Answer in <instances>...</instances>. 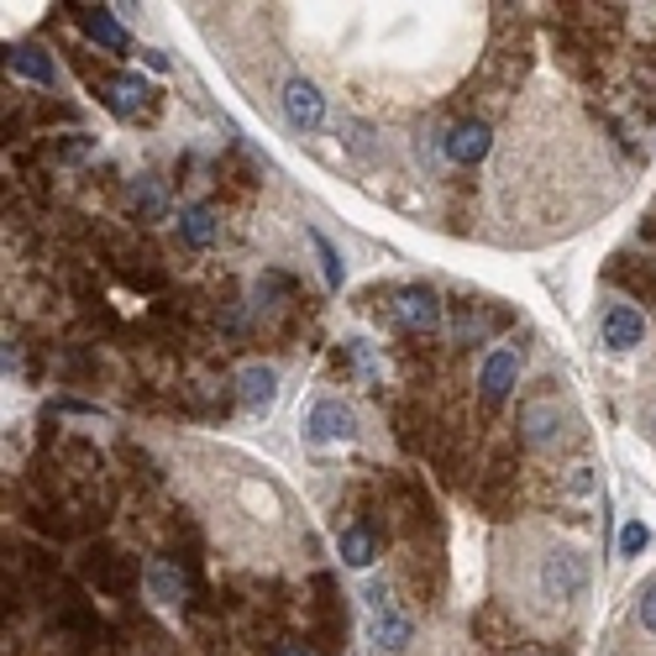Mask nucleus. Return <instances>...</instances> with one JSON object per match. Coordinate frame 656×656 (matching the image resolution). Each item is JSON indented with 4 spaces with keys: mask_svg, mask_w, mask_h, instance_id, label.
<instances>
[{
    "mask_svg": "<svg viewBox=\"0 0 656 656\" xmlns=\"http://www.w3.org/2000/svg\"><path fill=\"white\" fill-rule=\"evenodd\" d=\"M505 557V572L515 578V598L509 609H520L525 620H557V615H572L583 594H589V557L578 546H562V541H541L536 557H515V552H499Z\"/></svg>",
    "mask_w": 656,
    "mask_h": 656,
    "instance_id": "obj_1",
    "label": "nucleus"
},
{
    "mask_svg": "<svg viewBox=\"0 0 656 656\" xmlns=\"http://www.w3.org/2000/svg\"><path fill=\"white\" fill-rule=\"evenodd\" d=\"M362 620H368V641L384 656H399L410 646V635H416V620H410L405 598L394 594L384 578H373V583L362 589Z\"/></svg>",
    "mask_w": 656,
    "mask_h": 656,
    "instance_id": "obj_2",
    "label": "nucleus"
},
{
    "mask_svg": "<svg viewBox=\"0 0 656 656\" xmlns=\"http://www.w3.org/2000/svg\"><path fill=\"white\" fill-rule=\"evenodd\" d=\"M578 431V416L567 410V399L557 394V384H541V394H531L520 405V436L541 451H557L562 442H572Z\"/></svg>",
    "mask_w": 656,
    "mask_h": 656,
    "instance_id": "obj_3",
    "label": "nucleus"
},
{
    "mask_svg": "<svg viewBox=\"0 0 656 656\" xmlns=\"http://www.w3.org/2000/svg\"><path fill=\"white\" fill-rule=\"evenodd\" d=\"M85 578H90L100 594L126 598L132 589H137V562L121 557V552H111V546H95L90 557H85Z\"/></svg>",
    "mask_w": 656,
    "mask_h": 656,
    "instance_id": "obj_4",
    "label": "nucleus"
},
{
    "mask_svg": "<svg viewBox=\"0 0 656 656\" xmlns=\"http://www.w3.org/2000/svg\"><path fill=\"white\" fill-rule=\"evenodd\" d=\"M598 336H604L609 352H635V347L646 342V315H641L630 299H615V305H604V315H598Z\"/></svg>",
    "mask_w": 656,
    "mask_h": 656,
    "instance_id": "obj_5",
    "label": "nucleus"
},
{
    "mask_svg": "<svg viewBox=\"0 0 656 656\" xmlns=\"http://www.w3.org/2000/svg\"><path fill=\"white\" fill-rule=\"evenodd\" d=\"M394 321L405 331H436V321H442V299H436V289H425V284L399 289V295H394Z\"/></svg>",
    "mask_w": 656,
    "mask_h": 656,
    "instance_id": "obj_6",
    "label": "nucleus"
},
{
    "mask_svg": "<svg viewBox=\"0 0 656 656\" xmlns=\"http://www.w3.org/2000/svg\"><path fill=\"white\" fill-rule=\"evenodd\" d=\"M515 379H520V352L515 347H494L483 373H478V388H483V405H499L515 394Z\"/></svg>",
    "mask_w": 656,
    "mask_h": 656,
    "instance_id": "obj_7",
    "label": "nucleus"
},
{
    "mask_svg": "<svg viewBox=\"0 0 656 656\" xmlns=\"http://www.w3.org/2000/svg\"><path fill=\"white\" fill-rule=\"evenodd\" d=\"M305 436L310 442H352L358 436V416L342 405V399H326L305 416Z\"/></svg>",
    "mask_w": 656,
    "mask_h": 656,
    "instance_id": "obj_8",
    "label": "nucleus"
},
{
    "mask_svg": "<svg viewBox=\"0 0 656 656\" xmlns=\"http://www.w3.org/2000/svg\"><path fill=\"white\" fill-rule=\"evenodd\" d=\"M284 116L295 121L299 132H315L326 121V100H321V90L310 79H289L284 85Z\"/></svg>",
    "mask_w": 656,
    "mask_h": 656,
    "instance_id": "obj_9",
    "label": "nucleus"
},
{
    "mask_svg": "<svg viewBox=\"0 0 656 656\" xmlns=\"http://www.w3.org/2000/svg\"><path fill=\"white\" fill-rule=\"evenodd\" d=\"M69 11H74V22L85 27V37H95L100 48H111V53H126V48H132L111 11H100V5H69Z\"/></svg>",
    "mask_w": 656,
    "mask_h": 656,
    "instance_id": "obj_10",
    "label": "nucleus"
},
{
    "mask_svg": "<svg viewBox=\"0 0 656 656\" xmlns=\"http://www.w3.org/2000/svg\"><path fill=\"white\" fill-rule=\"evenodd\" d=\"M273 388H279V373L263 368V362H252V368H242L237 373V394H242V410H269L273 405Z\"/></svg>",
    "mask_w": 656,
    "mask_h": 656,
    "instance_id": "obj_11",
    "label": "nucleus"
},
{
    "mask_svg": "<svg viewBox=\"0 0 656 656\" xmlns=\"http://www.w3.org/2000/svg\"><path fill=\"white\" fill-rule=\"evenodd\" d=\"M488 126L483 121H457L451 126V137H447V158L451 163H478V158H488Z\"/></svg>",
    "mask_w": 656,
    "mask_h": 656,
    "instance_id": "obj_12",
    "label": "nucleus"
},
{
    "mask_svg": "<svg viewBox=\"0 0 656 656\" xmlns=\"http://www.w3.org/2000/svg\"><path fill=\"white\" fill-rule=\"evenodd\" d=\"M342 562L347 567H368L373 557H379V525H368V520H358V525H347L342 531Z\"/></svg>",
    "mask_w": 656,
    "mask_h": 656,
    "instance_id": "obj_13",
    "label": "nucleus"
},
{
    "mask_svg": "<svg viewBox=\"0 0 656 656\" xmlns=\"http://www.w3.org/2000/svg\"><path fill=\"white\" fill-rule=\"evenodd\" d=\"M609 279L635 299H656V263H641V269H635L630 258H615V263H609Z\"/></svg>",
    "mask_w": 656,
    "mask_h": 656,
    "instance_id": "obj_14",
    "label": "nucleus"
},
{
    "mask_svg": "<svg viewBox=\"0 0 656 656\" xmlns=\"http://www.w3.org/2000/svg\"><path fill=\"white\" fill-rule=\"evenodd\" d=\"M473 635H483L488 646H505V641H515V620H509L505 604H483L473 615Z\"/></svg>",
    "mask_w": 656,
    "mask_h": 656,
    "instance_id": "obj_15",
    "label": "nucleus"
},
{
    "mask_svg": "<svg viewBox=\"0 0 656 656\" xmlns=\"http://www.w3.org/2000/svg\"><path fill=\"white\" fill-rule=\"evenodd\" d=\"M180 232H184L189 247H210V242L221 237V221H215V210H210V206H189L180 215Z\"/></svg>",
    "mask_w": 656,
    "mask_h": 656,
    "instance_id": "obj_16",
    "label": "nucleus"
},
{
    "mask_svg": "<svg viewBox=\"0 0 656 656\" xmlns=\"http://www.w3.org/2000/svg\"><path fill=\"white\" fill-rule=\"evenodd\" d=\"M11 69L16 74H27V79H37V85H59V69H53V59H42L37 48H11Z\"/></svg>",
    "mask_w": 656,
    "mask_h": 656,
    "instance_id": "obj_17",
    "label": "nucleus"
},
{
    "mask_svg": "<svg viewBox=\"0 0 656 656\" xmlns=\"http://www.w3.org/2000/svg\"><path fill=\"white\" fill-rule=\"evenodd\" d=\"M148 594L158 598V604H180L184 598V572H180V562H158L148 572Z\"/></svg>",
    "mask_w": 656,
    "mask_h": 656,
    "instance_id": "obj_18",
    "label": "nucleus"
},
{
    "mask_svg": "<svg viewBox=\"0 0 656 656\" xmlns=\"http://www.w3.org/2000/svg\"><path fill=\"white\" fill-rule=\"evenodd\" d=\"M106 90H111V100H106V106H111V111H121V116H126V111H137V106L152 95L148 85L137 79V74H121V79H111Z\"/></svg>",
    "mask_w": 656,
    "mask_h": 656,
    "instance_id": "obj_19",
    "label": "nucleus"
},
{
    "mask_svg": "<svg viewBox=\"0 0 656 656\" xmlns=\"http://www.w3.org/2000/svg\"><path fill=\"white\" fill-rule=\"evenodd\" d=\"M132 210L143 215V221H158L163 215V189L148 180H137V189H132Z\"/></svg>",
    "mask_w": 656,
    "mask_h": 656,
    "instance_id": "obj_20",
    "label": "nucleus"
},
{
    "mask_svg": "<svg viewBox=\"0 0 656 656\" xmlns=\"http://www.w3.org/2000/svg\"><path fill=\"white\" fill-rule=\"evenodd\" d=\"M310 247H315V258H321V273H326V284H331V289H342V279H347V273H342V258H336V247H331L321 232H310Z\"/></svg>",
    "mask_w": 656,
    "mask_h": 656,
    "instance_id": "obj_21",
    "label": "nucleus"
},
{
    "mask_svg": "<svg viewBox=\"0 0 656 656\" xmlns=\"http://www.w3.org/2000/svg\"><path fill=\"white\" fill-rule=\"evenodd\" d=\"M53 158H59V163H79V158H90L95 152V137H85V132H69V137H63V143H53Z\"/></svg>",
    "mask_w": 656,
    "mask_h": 656,
    "instance_id": "obj_22",
    "label": "nucleus"
},
{
    "mask_svg": "<svg viewBox=\"0 0 656 656\" xmlns=\"http://www.w3.org/2000/svg\"><path fill=\"white\" fill-rule=\"evenodd\" d=\"M635 630H646V635H656V578L635 594Z\"/></svg>",
    "mask_w": 656,
    "mask_h": 656,
    "instance_id": "obj_23",
    "label": "nucleus"
},
{
    "mask_svg": "<svg viewBox=\"0 0 656 656\" xmlns=\"http://www.w3.org/2000/svg\"><path fill=\"white\" fill-rule=\"evenodd\" d=\"M646 546H652V531H646L641 520H630L626 531H620V557H641Z\"/></svg>",
    "mask_w": 656,
    "mask_h": 656,
    "instance_id": "obj_24",
    "label": "nucleus"
},
{
    "mask_svg": "<svg viewBox=\"0 0 656 656\" xmlns=\"http://www.w3.org/2000/svg\"><path fill=\"white\" fill-rule=\"evenodd\" d=\"M269 656H315V652H310V646H299V641H279Z\"/></svg>",
    "mask_w": 656,
    "mask_h": 656,
    "instance_id": "obj_25",
    "label": "nucleus"
},
{
    "mask_svg": "<svg viewBox=\"0 0 656 656\" xmlns=\"http://www.w3.org/2000/svg\"><path fill=\"white\" fill-rule=\"evenodd\" d=\"M652 442H656V416H652Z\"/></svg>",
    "mask_w": 656,
    "mask_h": 656,
    "instance_id": "obj_26",
    "label": "nucleus"
}]
</instances>
